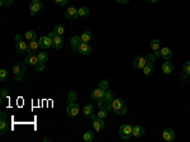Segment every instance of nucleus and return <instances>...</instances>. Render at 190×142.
<instances>
[{"label":"nucleus","mask_w":190,"mask_h":142,"mask_svg":"<svg viewBox=\"0 0 190 142\" xmlns=\"http://www.w3.org/2000/svg\"><path fill=\"white\" fill-rule=\"evenodd\" d=\"M112 103H113V91H110V90H105L104 97L98 102L99 108L104 109V111L112 109Z\"/></svg>","instance_id":"nucleus-1"},{"label":"nucleus","mask_w":190,"mask_h":142,"mask_svg":"<svg viewBox=\"0 0 190 142\" xmlns=\"http://www.w3.org/2000/svg\"><path fill=\"white\" fill-rule=\"evenodd\" d=\"M112 109L117 113V114H124V113L127 112V104L124 102V99H113V103H112Z\"/></svg>","instance_id":"nucleus-2"},{"label":"nucleus","mask_w":190,"mask_h":142,"mask_svg":"<svg viewBox=\"0 0 190 142\" xmlns=\"http://www.w3.org/2000/svg\"><path fill=\"white\" fill-rule=\"evenodd\" d=\"M132 132H133V126L131 124H123L119 128V136L122 137V138H131L132 136Z\"/></svg>","instance_id":"nucleus-3"},{"label":"nucleus","mask_w":190,"mask_h":142,"mask_svg":"<svg viewBox=\"0 0 190 142\" xmlns=\"http://www.w3.org/2000/svg\"><path fill=\"white\" fill-rule=\"evenodd\" d=\"M79 111H80L79 104H76L75 102H71L67 107V117H76L79 114Z\"/></svg>","instance_id":"nucleus-4"},{"label":"nucleus","mask_w":190,"mask_h":142,"mask_svg":"<svg viewBox=\"0 0 190 142\" xmlns=\"http://www.w3.org/2000/svg\"><path fill=\"white\" fill-rule=\"evenodd\" d=\"M42 9V1L41 0H32V3L29 4V10L31 15H34L36 13H38Z\"/></svg>","instance_id":"nucleus-5"},{"label":"nucleus","mask_w":190,"mask_h":142,"mask_svg":"<svg viewBox=\"0 0 190 142\" xmlns=\"http://www.w3.org/2000/svg\"><path fill=\"white\" fill-rule=\"evenodd\" d=\"M38 42H39V47H41V48H50V47L53 45V42H52V38H50L48 36L41 37V38L38 40Z\"/></svg>","instance_id":"nucleus-6"},{"label":"nucleus","mask_w":190,"mask_h":142,"mask_svg":"<svg viewBox=\"0 0 190 142\" xmlns=\"http://www.w3.org/2000/svg\"><path fill=\"white\" fill-rule=\"evenodd\" d=\"M77 51L81 55H90L91 53V47H90L88 42H81V43L77 46Z\"/></svg>","instance_id":"nucleus-7"},{"label":"nucleus","mask_w":190,"mask_h":142,"mask_svg":"<svg viewBox=\"0 0 190 142\" xmlns=\"http://www.w3.org/2000/svg\"><path fill=\"white\" fill-rule=\"evenodd\" d=\"M65 17L67 18V19H76V18L79 17V9L70 7L65 12Z\"/></svg>","instance_id":"nucleus-8"},{"label":"nucleus","mask_w":190,"mask_h":142,"mask_svg":"<svg viewBox=\"0 0 190 142\" xmlns=\"http://www.w3.org/2000/svg\"><path fill=\"white\" fill-rule=\"evenodd\" d=\"M93 127L94 130L96 132H100L104 130V119H102V118H94L93 119Z\"/></svg>","instance_id":"nucleus-9"},{"label":"nucleus","mask_w":190,"mask_h":142,"mask_svg":"<svg viewBox=\"0 0 190 142\" xmlns=\"http://www.w3.org/2000/svg\"><path fill=\"white\" fill-rule=\"evenodd\" d=\"M146 64H147L146 57H141V56H138V57H136L134 60H133V66H134L136 69H143L146 66Z\"/></svg>","instance_id":"nucleus-10"},{"label":"nucleus","mask_w":190,"mask_h":142,"mask_svg":"<svg viewBox=\"0 0 190 142\" xmlns=\"http://www.w3.org/2000/svg\"><path fill=\"white\" fill-rule=\"evenodd\" d=\"M52 42H53V48L55 50H60V48H62V45H64V40H62V37L58 36V34H55L53 36V38H52Z\"/></svg>","instance_id":"nucleus-11"},{"label":"nucleus","mask_w":190,"mask_h":142,"mask_svg":"<svg viewBox=\"0 0 190 142\" xmlns=\"http://www.w3.org/2000/svg\"><path fill=\"white\" fill-rule=\"evenodd\" d=\"M104 94H105V90H103V89L98 88V89H95L94 91H91V99H93V100L99 102V100H100V99L104 97Z\"/></svg>","instance_id":"nucleus-12"},{"label":"nucleus","mask_w":190,"mask_h":142,"mask_svg":"<svg viewBox=\"0 0 190 142\" xmlns=\"http://www.w3.org/2000/svg\"><path fill=\"white\" fill-rule=\"evenodd\" d=\"M38 56H36L34 53H28V56L26 57V65L28 66H34L38 62Z\"/></svg>","instance_id":"nucleus-13"},{"label":"nucleus","mask_w":190,"mask_h":142,"mask_svg":"<svg viewBox=\"0 0 190 142\" xmlns=\"http://www.w3.org/2000/svg\"><path fill=\"white\" fill-rule=\"evenodd\" d=\"M162 137H164V140L165 141H172L174 138H175V132L171 130V128H166V130H164V132H162Z\"/></svg>","instance_id":"nucleus-14"},{"label":"nucleus","mask_w":190,"mask_h":142,"mask_svg":"<svg viewBox=\"0 0 190 142\" xmlns=\"http://www.w3.org/2000/svg\"><path fill=\"white\" fill-rule=\"evenodd\" d=\"M24 71H26V66L23 65V64H15V65L13 66V72H14V75H22V76H23Z\"/></svg>","instance_id":"nucleus-15"},{"label":"nucleus","mask_w":190,"mask_h":142,"mask_svg":"<svg viewBox=\"0 0 190 142\" xmlns=\"http://www.w3.org/2000/svg\"><path fill=\"white\" fill-rule=\"evenodd\" d=\"M162 71L165 74H171L174 71V65L170 60H166L165 62L162 64Z\"/></svg>","instance_id":"nucleus-16"},{"label":"nucleus","mask_w":190,"mask_h":142,"mask_svg":"<svg viewBox=\"0 0 190 142\" xmlns=\"http://www.w3.org/2000/svg\"><path fill=\"white\" fill-rule=\"evenodd\" d=\"M145 135V128L142 126H138V124H136V126H133V132H132V136H134V137H141V136H143Z\"/></svg>","instance_id":"nucleus-17"},{"label":"nucleus","mask_w":190,"mask_h":142,"mask_svg":"<svg viewBox=\"0 0 190 142\" xmlns=\"http://www.w3.org/2000/svg\"><path fill=\"white\" fill-rule=\"evenodd\" d=\"M27 48H28V45L24 41L17 42V45H15V51L18 52V53H23V52H26Z\"/></svg>","instance_id":"nucleus-18"},{"label":"nucleus","mask_w":190,"mask_h":142,"mask_svg":"<svg viewBox=\"0 0 190 142\" xmlns=\"http://www.w3.org/2000/svg\"><path fill=\"white\" fill-rule=\"evenodd\" d=\"M160 53L165 60H171V57H172V52H171V50L169 48V47H164V48H161Z\"/></svg>","instance_id":"nucleus-19"},{"label":"nucleus","mask_w":190,"mask_h":142,"mask_svg":"<svg viewBox=\"0 0 190 142\" xmlns=\"http://www.w3.org/2000/svg\"><path fill=\"white\" fill-rule=\"evenodd\" d=\"M38 47H39V42H38L37 40L31 41L29 43H28V50H29V53H34V52L38 50Z\"/></svg>","instance_id":"nucleus-20"},{"label":"nucleus","mask_w":190,"mask_h":142,"mask_svg":"<svg viewBox=\"0 0 190 142\" xmlns=\"http://www.w3.org/2000/svg\"><path fill=\"white\" fill-rule=\"evenodd\" d=\"M93 112H94V107L91 105V104H86V105L84 107V109H83V114L85 117H91Z\"/></svg>","instance_id":"nucleus-21"},{"label":"nucleus","mask_w":190,"mask_h":142,"mask_svg":"<svg viewBox=\"0 0 190 142\" xmlns=\"http://www.w3.org/2000/svg\"><path fill=\"white\" fill-rule=\"evenodd\" d=\"M150 47H151L152 51H159L160 47H161V41H160V40H153V41H151Z\"/></svg>","instance_id":"nucleus-22"},{"label":"nucleus","mask_w":190,"mask_h":142,"mask_svg":"<svg viewBox=\"0 0 190 142\" xmlns=\"http://www.w3.org/2000/svg\"><path fill=\"white\" fill-rule=\"evenodd\" d=\"M142 70H143L145 75H147V76H151L153 74V66H152V64H146V66Z\"/></svg>","instance_id":"nucleus-23"},{"label":"nucleus","mask_w":190,"mask_h":142,"mask_svg":"<svg viewBox=\"0 0 190 142\" xmlns=\"http://www.w3.org/2000/svg\"><path fill=\"white\" fill-rule=\"evenodd\" d=\"M8 132V123L5 119H0V133L5 135Z\"/></svg>","instance_id":"nucleus-24"},{"label":"nucleus","mask_w":190,"mask_h":142,"mask_svg":"<svg viewBox=\"0 0 190 142\" xmlns=\"http://www.w3.org/2000/svg\"><path fill=\"white\" fill-rule=\"evenodd\" d=\"M26 38L28 40V41H34V40H37V34H36V32L34 31H27L26 32Z\"/></svg>","instance_id":"nucleus-25"},{"label":"nucleus","mask_w":190,"mask_h":142,"mask_svg":"<svg viewBox=\"0 0 190 142\" xmlns=\"http://www.w3.org/2000/svg\"><path fill=\"white\" fill-rule=\"evenodd\" d=\"M80 37H81V41H83V42H88V43H89V41L91 40L93 34H91V33H90L89 31H86V32H84V33H83V34L80 36Z\"/></svg>","instance_id":"nucleus-26"},{"label":"nucleus","mask_w":190,"mask_h":142,"mask_svg":"<svg viewBox=\"0 0 190 142\" xmlns=\"http://www.w3.org/2000/svg\"><path fill=\"white\" fill-rule=\"evenodd\" d=\"M38 60L41 61V62H46V61H48V53L45 51H42L38 53Z\"/></svg>","instance_id":"nucleus-27"},{"label":"nucleus","mask_w":190,"mask_h":142,"mask_svg":"<svg viewBox=\"0 0 190 142\" xmlns=\"http://www.w3.org/2000/svg\"><path fill=\"white\" fill-rule=\"evenodd\" d=\"M90 14V10L86 8V7H81L79 8V17H86Z\"/></svg>","instance_id":"nucleus-28"},{"label":"nucleus","mask_w":190,"mask_h":142,"mask_svg":"<svg viewBox=\"0 0 190 142\" xmlns=\"http://www.w3.org/2000/svg\"><path fill=\"white\" fill-rule=\"evenodd\" d=\"M93 140H94V133L93 132H90V131L85 132L84 133V141L85 142H91Z\"/></svg>","instance_id":"nucleus-29"},{"label":"nucleus","mask_w":190,"mask_h":142,"mask_svg":"<svg viewBox=\"0 0 190 142\" xmlns=\"http://www.w3.org/2000/svg\"><path fill=\"white\" fill-rule=\"evenodd\" d=\"M53 32L56 33V34H58V36H62L64 32H65V28H64V26L58 24V26H56V27L53 28Z\"/></svg>","instance_id":"nucleus-30"},{"label":"nucleus","mask_w":190,"mask_h":142,"mask_svg":"<svg viewBox=\"0 0 190 142\" xmlns=\"http://www.w3.org/2000/svg\"><path fill=\"white\" fill-rule=\"evenodd\" d=\"M81 42L83 41H81V37H80V36H75V37L71 38V43H72V46H79Z\"/></svg>","instance_id":"nucleus-31"},{"label":"nucleus","mask_w":190,"mask_h":142,"mask_svg":"<svg viewBox=\"0 0 190 142\" xmlns=\"http://www.w3.org/2000/svg\"><path fill=\"white\" fill-rule=\"evenodd\" d=\"M7 79H8V71L7 70H0V80L1 81H7Z\"/></svg>","instance_id":"nucleus-32"},{"label":"nucleus","mask_w":190,"mask_h":142,"mask_svg":"<svg viewBox=\"0 0 190 142\" xmlns=\"http://www.w3.org/2000/svg\"><path fill=\"white\" fill-rule=\"evenodd\" d=\"M108 111H104V109H100L98 113H96V117L98 118H102V119H105L107 118V116H108V113H107Z\"/></svg>","instance_id":"nucleus-33"},{"label":"nucleus","mask_w":190,"mask_h":142,"mask_svg":"<svg viewBox=\"0 0 190 142\" xmlns=\"http://www.w3.org/2000/svg\"><path fill=\"white\" fill-rule=\"evenodd\" d=\"M183 71L185 75H190V62H185L183 66Z\"/></svg>","instance_id":"nucleus-34"},{"label":"nucleus","mask_w":190,"mask_h":142,"mask_svg":"<svg viewBox=\"0 0 190 142\" xmlns=\"http://www.w3.org/2000/svg\"><path fill=\"white\" fill-rule=\"evenodd\" d=\"M34 67H36L37 71H42V70L45 69V62H41V61H38V62L34 65Z\"/></svg>","instance_id":"nucleus-35"},{"label":"nucleus","mask_w":190,"mask_h":142,"mask_svg":"<svg viewBox=\"0 0 190 142\" xmlns=\"http://www.w3.org/2000/svg\"><path fill=\"white\" fill-rule=\"evenodd\" d=\"M8 95H9V90H8V89H1V93H0V99L3 100V99L7 98Z\"/></svg>","instance_id":"nucleus-36"},{"label":"nucleus","mask_w":190,"mask_h":142,"mask_svg":"<svg viewBox=\"0 0 190 142\" xmlns=\"http://www.w3.org/2000/svg\"><path fill=\"white\" fill-rule=\"evenodd\" d=\"M13 4V0H0V5L1 7H8V5H12Z\"/></svg>","instance_id":"nucleus-37"},{"label":"nucleus","mask_w":190,"mask_h":142,"mask_svg":"<svg viewBox=\"0 0 190 142\" xmlns=\"http://www.w3.org/2000/svg\"><path fill=\"white\" fill-rule=\"evenodd\" d=\"M76 99H77V94L76 93H70L69 94V102H76Z\"/></svg>","instance_id":"nucleus-38"},{"label":"nucleus","mask_w":190,"mask_h":142,"mask_svg":"<svg viewBox=\"0 0 190 142\" xmlns=\"http://www.w3.org/2000/svg\"><path fill=\"white\" fill-rule=\"evenodd\" d=\"M99 88L103 89V90H108V81H105V80L100 81V84H99Z\"/></svg>","instance_id":"nucleus-39"},{"label":"nucleus","mask_w":190,"mask_h":142,"mask_svg":"<svg viewBox=\"0 0 190 142\" xmlns=\"http://www.w3.org/2000/svg\"><path fill=\"white\" fill-rule=\"evenodd\" d=\"M146 60H147V64H153L155 56L153 55H148V56H146Z\"/></svg>","instance_id":"nucleus-40"},{"label":"nucleus","mask_w":190,"mask_h":142,"mask_svg":"<svg viewBox=\"0 0 190 142\" xmlns=\"http://www.w3.org/2000/svg\"><path fill=\"white\" fill-rule=\"evenodd\" d=\"M55 1H56L57 5H60V7H64V5L67 4V0H55Z\"/></svg>","instance_id":"nucleus-41"},{"label":"nucleus","mask_w":190,"mask_h":142,"mask_svg":"<svg viewBox=\"0 0 190 142\" xmlns=\"http://www.w3.org/2000/svg\"><path fill=\"white\" fill-rule=\"evenodd\" d=\"M7 118V112H1L0 113V119H5Z\"/></svg>","instance_id":"nucleus-42"},{"label":"nucleus","mask_w":190,"mask_h":142,"mask_svg":"<svg viewBox=\"0 0 190 142\" xmlns=\"http://www.w3.org/2000/svg\"><path fill=\"white\" fill-rule=\"evenodd\" d=\"M15 40H17V42H20L22 41V36L20 34H17L15 36Z\"/></svg>","instance_id":"nucleus-43"},{"label":"nucleus","mask_w":190,"mask_h":142,"mask_svg":"<svg viewBox=\"0 0 190 142\" xmlns=\"http://www.w3.org/2000/svg\"><path fill=\"white\" fill-rule=\"evenodd\" d=\"M118 3H122V4H124V3H129L131 0H117Z\"/></svg>","instance_id":"nucleus-44"},{"label":"nucleus","mask_w":190,"mask_h":142,"mask_svg":"<svg viewBox=\"0 0 190 142\" xmlns=\"http://www.w3.org/2000/svg\"><path fill=\"white\" fill-rule=\"evenodd\" d=\"M15 80H17V81H20V80H22V75H15Z\"/></svg>","instance_id":"nucleus-45"},{"label":"nucleus","mask_w":190,"mask_h":142,"mask_svg":"<svg viewBox=\"0 0 190 142\" xmlns=\"http://www.w3.org/2000/svg\"><path fill=\"white\" fill-rule=\"evenodd\" d=\"M148 1H150L151 4H156V3H157V1H159V0H148Z\"/></svg>","instance_id":"nucleus-46"},{"label":"nucleus","mask_w":190,"mask_h":142,"mask_svg":"<svg viewBox=\"0 0 190 142\" xmlns=\"http://www.w3.org/2000/svg\"><path fill=\"white\" fill-rule=\"evenodd\" d=\"M43 142H51V138H47V137H46V138L43 140Z\"/></svg>","instance_id":"nucleus-47"}]
</instances>
